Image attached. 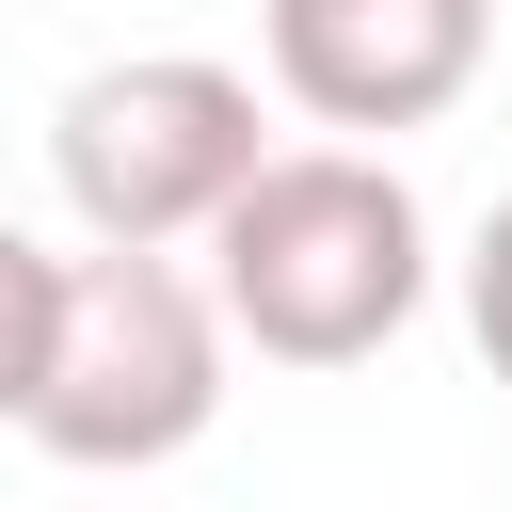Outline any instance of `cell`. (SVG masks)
<instances>
[{
    "label": "cell",
    "instance_id": "6da1fadb",
    "mask_svg": "<svg viewBox=\"0 0 512 512\" xmlns=\"http://www.w3.org/2000/svg\"><path fill=\"white\" fill-rule=\"evenodd\" d=\"M208 304L272 368H368L432 304V224H416L400 160H368V144H272L208 208Z\"/></svg>",
    "mask_w": 512,
    "mask_h": 512
},
{
    "label": "cell",
    "instance_id": "7a4b0ae2",
    "mask_svg": "<svg viewBox=\"0 0 512 512\" xmlns=\"http://www.w3.org/2000/svg\"><path fill=\"white\" fill-rule=\"evenodd\" d=\"M208 416H224V304H208L176 256H144V240L64 256L48 368H32V416H16V432H32L48 464L128 480V464H176Z\"/></svg>",
    "mask_w": 512,
    "mask_h": 512
},
{
    "label": "cell",
    "instance_id": "3957f363",
    "mask_svg": "<svg viewBox=\"0 0 512 512\" xmlns=\"http://www.w3.org/2000/svg\"><path fill=\"white\" fill-rule=\"evenodd\" d=\"M256 160H272V112H256V80L208 64V48H128V64H96V80L48 112L64 208H80L96 240H144V256L208 240V208H224Z\"/></svg>",
    "mask_w": 512,
    "mask_h": 512
},
{
    "label": "cell",
    "instance_id": "277c9868",
    "mask_svg": "<svg viewBox=\"0 0 512 512\" xmlns=\"http://www.w3.org/2000/svg\"><path fill=\"white\" fill-rule=\"evenodd\" d=\"M256 48H272V96L320 112V128H432L480 48H496V0H256Z\"/></svg>",
    "mask_w": 512,
    "mask_h": 512
},
{
    "label": "cell",
    "instance_id": "5b68a950",
    "mask_svg": "<svg viewBox=\"0 0 512 512\" xmlns=\"http://www.w3.org/2000/svg\"><path fill=\"white\" fill-rule=\"evenodd\" d=\"M48 304H64V256L0 224V416H32V368H48Z\"/></svg>",
    "mask_w": 512,
    "mask_h": 512
},
{
    "label": "cell",
    "instance_id": "8992f818",
    "mask_svg": "<svg viewBox=\"0 0 512 512\" xmlns=\"http://www.w3.org/2000/svg\"><path fill=\"white\" fill-rule=\"evenodd\" d=\"M464 336H480V368L512 384V192H496L480 240H464Z\"/></svg>",
    "mask_w": 512,
    "mask_h": 512
}]
</instances>
